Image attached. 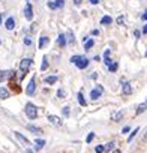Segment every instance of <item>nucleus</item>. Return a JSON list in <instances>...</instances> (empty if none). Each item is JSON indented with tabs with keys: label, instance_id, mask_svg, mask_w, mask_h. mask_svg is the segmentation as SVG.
Instances as JSON below:
<instances>
[{
	"label": "nucleus",
	"instance_id": "1",
	"mask_svg": "<svg viewBox=\"0 0 147 153\" xmlns=\"http://www.w3.org/2000/svg\"><path fill=\"white\" fill-rule=\"evenodd\" d=\"M71 63H75L78 69H86L89 66V59H86L83 56H72L71 57Z\"/></svg>",
	"mask_w": 147,
	"mask_h": 153
},
{
	"label": "nucleus",
	"instance_id": "2",
	"mask_svg": "<svg viewBox=\"0 0 147 153\" xmlns=\"http://www.w3.org/2000/svg\"><path fill=\"white\" fill-rule=\"evenodd\" d=\"M24 111H26V116L30 119V120H35L36 117H38V108L32 104V102H29V104H26V108H24Z\"/></svg>",
	"mask_w": 147,
	"mask_h": 153
},
{
	"label": "nucleus",
	"instance_id": "3",
	"mask_svg": "<svg viewBox=\"0 0 147 153\" xmlns=\"http://www.w3.org/2000/svg\"><path fill=\"white\" fill-rule=\"evenodd\" d=\"M32 65H33V60H32V59H23L21 63H20V69H21V72H23V74L27 72V71L30 69Z\"/></svg>",
	"mask_w": 147,
	"mask_h": 153
},
{
	"label": "nucleus",
	"instance_id": "4",
	"mask_svg": "<svg viewBox=\"0 0 147 153\" xmlns=\"http://www.w3.org/2000/svg\"><path fill=\"white\" fill-rule=\"evenodd\" d=\"M14 135H15V138H17V140H18V141H20V143H21L24 147H29V146H30V141H29V140H27V138H26V137H24L21 132L15 131V132H14Z\"/></svg>",
	"mask_w": 147,
	"mask_h": 153
},
{
	"label": "nucleus",
	"instance_id": "5",
	"mask_svg": "<svg viewBox=\"0 0 147 153\" xmlns=\"http://www.w3.org/2000/svg\"><path fill=\"white\" fill-rule=\"evenodd\" d=\"M35 89H36V84H35V76L29 81V84H27V87H26V93L29 95V96H32L33 93H35Z\"/></svg>",
	"mask_w": 147,
	"mask_h": 153
},
{
	"label": "nucleus",
	"instance_id": "6",
	"mask_svg": "<svg viewBox=\"0 0 147 153\" xmlns=\"http://www.w3.org/2000/svg\"><path fill=\"white\" fill-rule=\"evenodd\" d=\"M24 17H26V20H29V21H32V20H33V8H32V5H30V3H27V5H26Z\"/></svg>",
	"mask_w": 147,
	"mask_h": 153
},
{
	"label": "nucleus",
	"instance_id": "7",
	"mask_svg": "<svg viewBox=\"0 0 147 153\" xmlns=\"http://www.w3.org/2000/svg\"><path fill=\"white\" fill-rule=\"evenodd\" d=\"M102 92H104V89H102L101 86H98L96 89H93V90L90 92V98H92V99H98V98H101Z\"/></svg>",
	"mask_w": 147,
	"mask_h": 153
},
{
	"label": "nucleus",
	"instance_id": "8",
	"mask_svg": "<svg viewBox=\"0 0 147 153\" xmlns=\"http://www.w3.org/2000/svg\"><path fill=\"white\" fill-rule=\"evenodd\" d=\"M48 120H50L54 126H62V123H63V122H62V119H60V117H57V116H54V114H50V116H48Z\"/></svg>",
	"mask_w": 147,
	"mask_h": 153
},
{
	"label": "nucleus",
	"instance_id": "9",
	"mask_svg": "<svg viewBox=\"0 0 147 153\" xmlns=\"http://www.w3.org/2000/svg\"><path fill=\"white\" fill-rule=\"evenodd\" d=\"M5 27H6L8 30H12V29L15 27V20H14V17H9V18L5 21Z\"/></svg>",
	"mask_w": 147,
	"mask_h": 153
},
{
	"label": "nucleus",
	"instance_id": "10",
	"mask_svg": "<svg viewBox=\"0 0 147 153\" xmlns=\"http://www.w3.org/2000/svg\"><path fill=\"white\" fill-rule=\"evenodd\" d=\"M122 92H123V95H131V93H132V86H131L129 83H123Z\"/></svg>",
	"mask_w": 147,
	"mask_h": 153
},
{
	"label": "nucleus",
	"instance_id": "11",
	"mask_svg": "<svg viewBox=\"0 0 147 153\" xmlns=\"http://www.w3.org/2000/svg\"><path fill=\"white\" fill-rule=\"evenodd\" d=\"M122 119H123V111H116V113L111 114V120L113 122H120Z\"/></svg>",
	"mask_w": 147,
	"mask_h": 153
},
{
	"label": "nucleus",
	"instance_id": "12",
	"mask_svg": "<svg viewBox=\"0 0 147 153\" xmlns=\"http://www.w3.org/2000/svg\"><path fill=\"white\" fill-rule=\"evenodd\" d=\"M12 74H15V72H8V71H0V83L2 81H5L8 76H11Z\"/></svg>",
	"mask_w": 147,
	"mask_h": 153
},
{
	"label": "nucleus",
	"instance_id": "13",
	"mask_svg": "<svg viewBox=\"0 0 147 153\" xmlns=\"http://www.w3.org/2000/svg\"><path fill=\"white\" fill-rule=\"evenodd\" d=\"M57 44H59L60 47H65V45H66V36H65L63 33L59 35V38H57Z\"/></svg>",
	"mask_w": 147,
	"mask_h": 153
},
{
	"label": "nucleus",
	"instance_id": "14",
	"mask_svg": "<svg viewBox=\"0 0 147 153\" xmlns=\"http://www.w3.org/2000/svg\"><path fill=\"white\" fill-rule=\"evenodd\" d=\"M27 129L30 132H33V134H42V129L38 128V126H33V125H27Z\"/></svg>",
	"mask_w": 147,
	"mask_h": 153
},
{
	"label": "nucleus",
	"instance_id": "15",
	"mask_svg": "<svg viewBox=\"0 0 147 153\" xmlns=\"http://www.w3.org/2000/svg\"><path fill=\"white\" fill-rule=\"evenodd\" d=\"M146 110H147V101L138 105V108H137V114H143V113H144Z\"/></svg>",
	"mask_w": 147,
	"mask_h": 153
},
{
	"label": "nucleus",
	"instance_id": "16",
	"mask_svg": "<svg viewBox=\"0 0 147 153\" xmlns=\"http://www.w3.org/2000/svg\"><path fill=\"white\" fill-rule=\"evenodd\" d=\"M9 98V92L5 87H0V99H8Z\"/></svg>",
	"mask_w": 147,
	"mask_h": 153
},
{
	"label": "nucleus",
	"instance_id": "17",
	"mask_svg": "<svg viewBox=\"0 0 147 153\" xmlns=\"http://www.w3.org/2000/svg\"><path fill=\"white\" fill-rule=\"evenodd\" d=\"M111 23H113V18L108 17V15L102 17V20H101V24H102V26H108V24H111Z\"/></svg>",
	"mask_w": 147,
	"mask_h": 153
},
{
	"label": "nucleus",
	"instance_id": "18",
	"mask_svg": "<svg viewBox=\"0 0 147 153\" xmlns=\"http://www.w3.org/2000/svg\"><path fill=\"white\" fill-rule=\"evenodd\" d=\"M44 146H45V140H36L35 141V149L36 150H41Z\"/></svg>",
	"mask_w": 147,
	"mask_h": 153
},
{
	"label": "nucleus",
	"instance_id": "19",
	"mask_svg": "<svg viewBox=\"0 0 147 153\" xmlns=\"http://www.w3.org/2000/svg\"><path fill=\"white\" fill-rule=\"evenodd\" d=\"M47 42H48V38H47V36H41V39H39V45H38V47H39V50H42V48L45 47V44H47Z\"/></svg>",
	"mask_w": 147,
	"mask_h": 153
},
{
	"label": "nucleus",
	"instance_id": "20",
	"mask_svg": "<svg viewBox=\"0 0 147 153\" xmlns=\"http://www.w3.org/2000/svg\"><path fill=\"white\" fill-rule=\"evenodd\" d=\"M45 83L47 84H54V83H57V76H47V78H45Z\"/></svg>",
	"mask_w": 147,
	"mask_h": 153
},
{
	"label": "nucleus",
	"instance_id": "21",
	"mask_svg": "<svg viewBox=\"0 0 147 153\" xmlns=\"http://www.w3.org/2000/svg\"><path fill=\"white\" fill-rule=\"evenodd\" d=\"M93 45H95V41L93 39H89L87 42H84V50H90Z\"/></svg>",
	"mask_w": 147,
	"mask_h": 153
},
{
	"label": "nucleus",
	"instance_id": "22",
	"mask_svg": "<svg viewBox=\"0 0 147 153\" xmlns=\"http://www.w3.org/2000/svg\"><path fill=\"white\" fill-rule=\"evenodd\" d=\"M138 131H140V128H135V129H134V131H132V132H131V135H129V137H128V143H131V141H132V140H134V137H135V135H137V134H138Z\"/></svg>",
	"mask_w": 147,
	"mask_h": 153
},
{
	"label": "nucleus",
	"instance_id": "23",
	"mask_svg": "<svg viewBox=\"0 0 147 153\" xmlns=\"http://www.w3.org/2000/svg\"><path fill=\"white\" fill-rule=\"evenodd\" d=\"M77 98H78V102H80V105H83V107H86V99H84V96H83V93H78V95H77Z\"/></svg>",
	"mask_w": 147,
	"mask_h": 153
},
{
	"label": "nucleus",
	"instance_id": "24",
	"mask_svg": "<svg viewBox=\"0 0 147 153\" xmlns=\"http://www.w3.org/2000/svg\"><path fill=\"white\" fill-rule=\"evenodd\" d=\"M117 68H119V65H117L116 62H114V63H111V65L108 66V69H110L111 72H116V71H117Z\"/></svg>",
	"mask_w": 147,
	"mask_h": 153
},
{
	"label": "nucleus",
	"instance_id": "25",
	"mask_svg": "<svg viewBox=\"0 0 147 153\" xmlns=\"http://www.w3.org/2000/svg\"><path fill=\"white\" fill-rule=\"evenodd\" d=\"M95 152L96 153H104L105 152V146H96L95 147Z\"/></svg>",
	"mask_w": 147,
	"mask_h": 153
},
{
	"label": "nucleus",
	"instance_id": "26",
	"mask_svg": "<svg viewBox=\"0 0 147 153\" xmlns=\"http://www.w3.org/2000/svg\"><path fill=\"white\" fill-rule=\"evenodd\" d=\"M47 5H48V8H50V9H57V8H59V6L56 5V2H54V0H51V2H48Z\"/></svg>",
	"mask_w": 147,
	"mask_h": 153
},
{
	"label": "nucleus",
	"instance_id": "27",
	"mask_svg": "<svg viewBox=\"0 0 147 153\" xmlns=\"http://www.w3.org/2000/svg\"><path fill=\"white\" fill-rule=\"evenodd\" d=\"M68 41H69V44H74V41H75L74 39V33L72 32H68Z\"/></svg>",
	"mask_w": 147,
	"mask_h": 153
},
{
	"label": "nucleus",
	"instance_id": "28",
	"mask_svg": "<svg viewBox=\"0 0 147 153\" xmlns=\"http://www.w3.org/2000/svg\"><path fill=\"white\" fill-rule=\"evenodd\" d=\"M114 149V143L111 141V143H108V144H105V150H113Z\"/></svg>",
	"mask_w": 147,
	"mask_h": 153
},
{
	"label": "nucleus",
	"instance_id": "29",
	"mask_svg": "<svg viewBox=\"0 0 147 153\" xmlns=\"http://www.w3.org/2000/svg\"><path fill=\"white\" fill-rule=\"evenodd\" d=\"M54 2L59 8H63V5H65V0H54Z\"/></svg>",
	"mask_w": 147,
	"mask_h": 153
},
{
	"label": "nucleus",
	"instance_id": "30",
	"mask_svg": "<svg viewBox=\"0 0 147 153\" xmlns=\"http://www.w3.org/2000/svg\"><path fill=\"white\" fill-rule=\"evenodd\" d=\"M116 21H117V24H119V26H123V23H125V18H123V17H119Z\"/></svg>",
	"mask_w": 147,
	"mask_h": 153
},
{
	"label": "nucleus",
	"instance_id": "31",
	"mask_svg": "<svg viewBox=\"0 0 147 153\" xmlns=\"http://www.w3.org/2000/svg\"><path fill=\"white\" fill-rule=\"evenodd\" d=\"M42 62H44V63H42V71H45V69H47V66H48V63H47V57H44V59H42Z\"/></svg>",
	"mask_w": 147,
	"mask_h": 153
},
{
	"label": "nucleus",
	"instance_id": "32",
	"mask_svg": "<svg viewBox=\"0 0 147 153\" xmlns=\"http://www.w3.org/2000/svg\"><path fill=\"white\" fill-rule=\"evenodd\" d=\"M57 96H59V98H60V99H63V98H65V96H66V93H65V92H63V90H59V92H57Z\"/></svg>",
	"mask_w": 147,
	"mask_h": 153
},
{
	"label": "nucleus",
	"instance_id": "33",
	"mask_svg": "<svg viewBox=\"0 0 147 153\" xmlns=\"http://www.w3.org/2000/svg\"><path fill=\"white\" fill-rule=\"evenodd\" d=\"M63 116H65V117L69 116V107H63Z\"/></svg>",
	"mask_w": 147,
	"mask_h": 153
},
{
	"label": "nucleus",
	"instance_id": "34",
	"mask_svg": "<svg viewBox=\"0 0 147 153\" xmlns=\"http://www.w3.org/2000/svg\"><path fill=\"white\" fill-rule=\"evenodd\" d=\"M93 138H95V134H93V132H90V134H89V137H87V140H86V141H87V143H92V140H93Z\"/></svg>",
	"mask_w": 147,
	"mask_h": 153
},
{
	"label": "nucleus",
	"instance_id": "35",
	"mask_svg": "<svg viewBox=\"0 0 147 153\" xmlns=\"http://www.w3.org/2000/svg\"><path fill=\"white\" fill-rule=\"evenodd\" d=\"M24 44H26V45H32V39H30L29 36H26V38H24Z\"/></svg>",
	"mask_w": 147,
	"mask_h": 153
},
{
	"label": "nucleus",
	"instance_id": "36",
	"mask_svg": "<svg viewBox=\"0 0 147 153\" xmlns=\"http://www.w3.org/2000/svg\"><path fill=\"white\" fill-rule=\"evenodd\" d=\"M129 131H131V128H129V126H125V128H123V131H122V132H123V134H128V132H129Z\"/></svg>",
	"mask_w": 147,
	"mask_h": 153
},
{
	"label": "nucleus",
	"instance_id": "37",
	"mask_svg": "<svg viewBox=\"0 0 147 153\" xmlns=\"http://www.w3.org/2000/svg\"><path fill=\"white\" fill-rule=\"evenodd\" d=\"M141 18H143L144 21H147V11H146V12H144V14L141 15Z\"/></svg>",
	"mask_w": 147,
	"mask_h": 153
},
{
	"label": "nucleus",
	"instance_id": "38",
	"mask_svg": "<svg viewBox=\"0 0 147 153\" xmlns=\"http://www.w3.org/2000/svg\"><path fill=\"white\" fill-rule=\"evenodd\" d=\"M89 2H90L92 5H98V3H99V0H89Z\"/></svg>",
	"mask_w": 147,
	"mask_h": 153
},
{
	"label": "nucleus",
	"instance_id": "39",
	"mask_svg": "<svg viewBox=\"0 0 147 153\" xmlns=\"http://www.w3.org/2000/svg\"><path fill=\"white\" fill-rule=\"evenodd\" d=\"M92 35H93V36H98V35H99V30H96V29H95V30L92 32Z\"/></svg>",
	"mask_w": 147,
	"mask_h": 153
},
{
	"label": "nucleus",
	"instance_id": "40",
	"mask_svg": "<svg viewBox=\"0 0 147 153\" xmlns=\"http://www.w3.org/2000/svg\"><path fill=\"white\" fill-rule=\"evenodd\" d=\"M104 57H105V59H108V57H110V50H107V51H105V54H104Z\"/></svg>",
	"mask_w": 147,
	"mask_h": 153
},
{
	"label": "nucleus",
	"instance_id": "41",
	"mask_svg": "<svg viewBox=\"0 0 147 153\" xmlns=\"http://www.w3.org/2000/svg\"><path fill=\"white\" fill-rule=\"evenodd\" d=\"M143 33H144V35H147V24L143 27Z\"/></svg>",
	"mask_w": 147,
	"mask_h": 153
},
{
	"label": "nucleus",
	"instance_id": "42",
	"mask_svg": "<svg viewBox=\"0 0 147 153\" xmlns=\"http://www.w3.org/2000/svg\"><path fill=\"white\" fill-rule=\"evenodd\" d=\"M134 35H135V38H138V36H140V32H138V30H135V32H134Z\"/></svg>",
	"mask_w": 147,
	"mask_h": 153
},
{
	"label": "nucleus",
	"instance_id": "43",
	"mask_svg": "<svg viewBox=\"0 0 147 153\" xmlns=\"http://www.w3.org/2000/svg\"><path fill=\"white\" fill-rule=\"evenodd\" d=\"M143 141H144V143H147V132H146V135L143 137Z\"/></svg>",
	"mask_w": 147,
	"mask_h": 153
},
{
	"label": "nucleus",
	"instance_id": "44",
	"mask_svg": "<svg viewBox=\"0 0 147 153\" xmlns=\"http://www.w3.org/2000/svg\"><path fill=\"white\" fill-rule=\"evenodd\" d=\"M74 3H75V5H80V3H81V0H74Z\"/></svg>",
	"mask_w": 147,
	"mask_h": 153
},
{
	"label": "nucleus",
	"instance_id": "45",
	"mask_svg": "<svg viewBox=\"0 0 147 153\" xmlns=\"http://www.w3.org/2000/svg\"><path fill=\"white\" fill-rule=\"evenodd\" d=\"M113 153H122L120 150H113Z\"/></svg>",
	"mask_w": 147,
	"mask_h": 153
},
{
	"label": "nucleus",
	"instance_id": "46",
	"mask_svg": "<svg viewBox=\"0 0 147 153\" xmlns=\"http://www.w3.org/2000/svg\"><path fill=\"white\" fill-rule=\"evenodd\" d=\"M0 24H2V14H0Z\"/></svg>",
	"mask_w": 147,
	"mask_h": 153
}]
</instances>
